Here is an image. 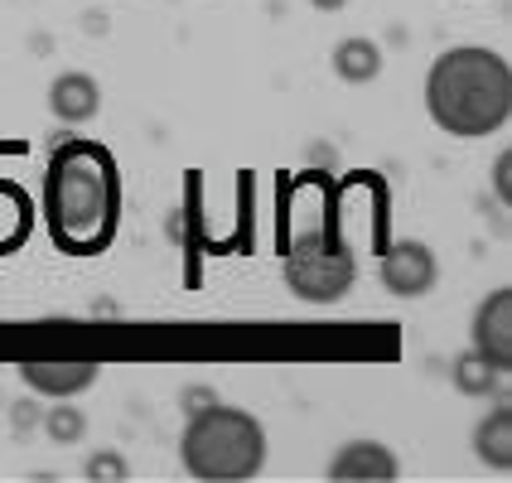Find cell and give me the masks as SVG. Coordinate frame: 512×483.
<instances>
[{
  "mask_svg": "<svg viewBox=\"0 0 512 483\" xmlns=\"http://www.w3.org/2000/svg\"><path fill=\"white\" fill-rule=\"evenodd\" d=\"M121 213L116 160L92 141H68L44 170V223L63 252L92 256L112 242Z\"/></svg>",
  "mask_w": 512,
  "mask_h": 483,
  "instance_id": "cell-1",
  "label": "cell"
},
{
  "mask_svg": "<svg viewBox=\"0 0 512 483\" xmlns=\"http://www.w3.org/2000/svg\"><path fill=\"white\" fill-rule=\"evenodd\" d=\"M426 112L455 141H484L512 116V63L488 44H455L430 63Z\"/></svg>",
  "mask_w": 512,
  "mask_h": 483,
  "instance_id": "cell-2",
  "label": "cell"
},
{
  "mask_svg": "<svg viewBox=\"0 0 512 483\" xmlns=\"http://www.w3.org/2000/svg\"><path fill=\"white\" fill-rule=\"evenodd\" d=\"M179 459L199 483H242L266 469V426L242 406L213 401L194 411L179 435Z\"/></svg>",
  "mask_w": 512,
  "mask_h": 483,
  "instance_id": "cell-3",
  "label": "cell"
},
{
  "mask_svg": "<svg viewBox=\"0 0 512 483\" xmlns=\"http://www.w3.org/2000/svg\"><path fill=\"white\" fill-rule=\"evenodd\" d=\"M285 290L305 305H339L343 295L358 285V256L339 232H300L285 247Z\"/></svg>",
  "mask_w": 512,
  "mask_h": 483,
  "instance_id": "cell-4",
  "label": "cell"
},
{
  "mask_svg": "<svg viewBox=\"0 0 512 483\" xmlns=\"http://www.w3.org/2000/svg\"><path fill=\"white\" fill-rule=\"evenodd\" d=\"M377 276H382V290H387V295L421 300V295H430L435 281H440V261H435V252H430L421 237H401V242H392V247L382 252Z\"/></svg>",
  "mask_w": 512,
  "mask_h": 483,
  "instance_id": "cell-5",
  "label": "cell"
},
{
  "mask_svg": "<svg viewBox=\"0 0 512 483\" xmlns=\"http://www.w3.org/2000/svg\"><path fill=\"white\" fill-rule=\"evenodd\" d=\"M469 339H474V353H484L498 372H512V290L498 285L488 290L474 310V324H469Z\"/></svg>",
  "mask_w": 512,
  "mask_h": 483,
  "instance_id": "cell-6",
  "label": "cell"
},
{
  "mask_svg": "<svg viewBox=\"0 0 512 483\" xmlns=\"http://www.w3.org/2000/svg\"><path fill=\"white\" fill-rule=\"evenodd\" d=\"M401 474V459L382 440H348L339 455L329 459V479L334 483H387Z\"/></svg>",
  "mask_w": 512,
  "mask_h": 483,
  "instance_id": "cell-7",
  "label": "cell"
},
{
  "mask_svg": "<svg viewBox=\"0 0 512 483\" xmlns=\"http://www.w3.org/2000/svg\"><path fill=\"white\" fill-rule=\"evenodd\" d=\"M97 363L87 358H63V363H20V377H25L29 392L39 397H54V401H73L83 397L87 387L97 382Z\"/></svg>",
  "mask_w": 512,
  "mask_h": 483,
  "instance_id": "cell-8",
  "label": "cell"
},
{
  "mask_svg": "<svg viewBox=\"0 0 512 483\" xmlns=\"http://www.w3.org/2000/svg\"><path fill=\"white\" fill-rule=\"evenodd\" d=\"M49 112L63 121V126H87L92 116L102 112V83L92 73H58L49 83Z\"/></svg>",
  "mask_w": 512,
  "mask_h": 483,
  "instance_id": "cell-9",
  "label": "cell"
},
{
  "mask_svg": "<svg viewBox=\"0 0 512 483\" xmlns=\"http://www.w3.org/2000/svg\"><path fill=\"white\" fill-rule=\"evenodd\" d=\"M382 44L368 39V34H348L334 44V73H339V83L348 87H368L382 78Z\"/></svg>",
  "mask_w": 512,
  "mask_h": 483,
  "instance_id": "cell-10",
  "label": "cell"
},
{
  "mask_svg": "<svg viewBox=\"0 0 512 483\" xmlns=\"http://www.w3.org/2000/svg\"><path fill=\"white\" fill-rule=\"evenodd\" d=\"M474 455L484 459L488 469L498 474H512V406H493L484 421L474 426Z\"/></svg>",
  "mask_w": 512,
  "mask_h": 483,
  "instance_id": "cell-11",
  "label": "cell"
},
{
  "mask_svg": "<svg viewBox=\"0 0 512 483\" xmlns=\"http://www.w3.org/2000/svg\"><path fill=\"white\" fill-rule=\"evenodd\" d=\"M450 377H455V387L464 397H488V392H498V382H503V372L493 368L484 353H459Z\"/></svg>",
  "mask_w": 512,
  "mask_h": 483,
  "instance_id": "cell-12",
  "label": "cell"
},
{
  "mask_svg": "<svg viewBox=\"0 0 512 483\" xmlns=\"http://www.w3.org/2000/svg\"><path fill=\"white\" fill-rule=\"evenodd\" d=\"M39 426H44V435H49L54 445H83L87 416H83V406H49V411L39 416Z\"/></svg>",
  "mask_w": 512,
  "mask_h": 483,
  "instance_id": "cell-13",
  "label": "cell"
},
{
  "mask_svg": "<svg viewBox=\"0 0 512 483\" xmlns=\"http://www.w3.org/2000/svg\"><path fill=\"white\" fill-rule=\"evenodd\" d=\"M83 474L87 479H126L131 474V464L121 455H112V450H97V455L83 459Z\"/></svg>",
  "mask_w": 512,
  "mask_h": 483,
  "instance_id": "cell-14",
  "label": "cell"
},
{
  "mask_svg": "<svg viewBox=\"0 0 512 483\" xmlns=\"http://www.w3.org/2000/svg\"><path fill=\"white\" fill-rule=\"evenodd\" d=\"M493 194H498V203L512 213V145L493 160Z\"/></svg>",
  "mask_w": 512,
  "mask_h": 483,
  "instance_id": "cell-15",
  "label": "cell"
},
{
  "mask_svg": "<svg viewBox=\"0 0 512 483\" xmlns=\"http://www.w3.org/2000/svg\"><path fill=\"white\" fill-rule=\"evenodd\" d=\"M213 387H189V392H184V416H194V411H208V406H213Z\"/></svg>",
  "mask_w": 512,
  "mask_h": 483,
  "instance_id": "cell-16",
  "label": "cell"
},
{
  "mask_svg": "<svg viewBox=\"0 0 512 483\" xmlns=\"http://www.w3.org/2000/svg\"><path fill=\"white\" fill-rule=\"evenodd\" d=\"M314 10H343V5H348V0H310Z\"/></svg>",
  "mask_w": 512,
  "mask_h": 483,
  "instance_id": "cell-17",
  "label": "cell"
}]
</instances>
